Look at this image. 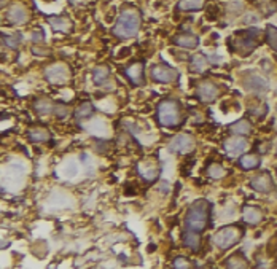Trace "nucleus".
<instances>
[{
  "label": "nucleus",
  "instance_id": "f8f14e48",
  "mask_svg": "<svg viewBox=\"0 0 277 269\" xmlns=\"http://www.w3.org/2000/svg\"><path fill=\"white\" fill-rule=\"evenodd\" d=\"M124 74L131 80L132 85L142 86L143 83H145V67H143V62H140V61L132 62L131 65H128V67L124 69Z\"/></svg>",
  "mask_w": 277,
  "mask_h": 269
},
{
  "label": "nucleus",
  "instance_id": "c9c22d12",
  "mask_svg": "<svg viewBox=\"0 0 277 269\" xmlns=\"http://www.w3.org/2000/svg\"><path fill=\"white\" fill-rule=\"evenodd\" d=\"M5 5H7V0H2V8L5 7Z\"/></svg>",
  "mask_w": 277,
  "mask_h": 269
},
{
  "label": "nucleus",
  "instance_id": "9b49d317",
  "mask_svg": "<svg viewBox=\"0 0 277 269\" xmlns=\"http://www.w3.org/2000/svg\"><path fill=\"white\" fill-rule=\"evenodd\" d=\"M250 187L254 188L258 193H271L274 190V182H273V177H271L269 172H261V174L255 175L254 178L250 180Z\"/></svg>",
  "mask_w": 277,
  "mask_h": 269
},
{
  "label": "nucleus",
  "instance_id": "6ab92c4d",
  "mask_svg": "<svg viewBox=\"0 0 277 269\" xmlns=\"http://www.w3.org/2000/svg\"><path fill=\"white\" fill-rule=\"evenodd\" d=\"M209 67V61L204 55H195L190 59V70L195 74H204Z\"/></svg>",
  "mask_w": 277,
  "mask_h": 269
},
{
  "label": "nucleus",
  "instance_id": "4468645a",
  "mask_svg": "<svg viewBox=\"0 0 277 269\" xmlns=\"http://www.w3.org/2000/svg\"><path fill=\"white\" fill-rule=\"evenodd\" d=\"M174 45H177L180 48H186V50H195V48L199 46V37H196L195 34L190 32H183V34H177L176 37L172 38Z\"/></svg>",
  "mask_w": 277,
  "mask_h": 269
},
{
  "label": "nucleus",
  "instance_id": "a878e982",
  "mask_svg": "<svg viewBox=\"0 0 277 269\" xmlns=\"http://www.w3.org/2000/svg\"><path fill=\"white\" fill-rule=\"evenodd\" d=\"M29 137H31L32 142L41 143V142L50 140L51 139V134H50V131H46L43 128H35V129L31 131V133H29Z\"/></svg>",
  "mask_w": 277,
  "mask_h": 269
},
{
  "label": "nucleus",
  "instance_id": "b1692460",
  "mask_svg": "<svg viewBox=\"0 0 277 269\" xmlns=\"http://www.w3.org/2000/svg\"><path fill=\"white\" fill-rule=\"evenodd\" d=\"M225 266L226 268H231V269H239V268H247L249 266V261L245 260V256L242 253H234L231 255L230 258L225 261Z\"/></svg>",
  "mask_w": 277,
  "mask_h": 269
},
{
  "label": "nucleus",
  "instance_id": "1a4fd4ad",
  "mask_svg": "<svg viewBox=\"0 0 277 269\" xmlns=\"http://www.w3.org/2000/svg\"><path fill=\"white\" fill-rule=\"evenodd\" d=\"M196 96L202 104H210L218 99L220 88L212 81H202L201 85L196 88Z\"/></svg>",
  "mask_w": 277,
  "mask_h": 269
},
{
  "label": "nucleus",
  "instance_id": "0eeeda50",
  "mask_svg": "<svg viewBox=\"0 0 277 269\" xmlns=\"http://www.w3.org/2000/svg\"><path fill=\"white\" fill-rule=\"evenodd\" d=\"M150 77L153 78V81L156 83H162V85H167V83H172L177 80V70L169 67V65L166 64H158L155 65V67L152 69V72H150Z\"/></svg>",
  "mask_w": 277,
  "mask_h": 269
},
{
  "label": "nucleus",
  "instance_id": "7ed1b4c3",
  "mask_svg": "<svg viewBox=\"0 0 277 269\" xmlns=\"http://www.w3.org/2000/svg\"><path fill=\"white\" fill-rule=\"evenodd\" d=\"M156 116L161 126L164 128H176L182 121V112H180V105L177 100L166 99L161 100L156 109Z\"/></svg>",
  "mask_w": 277,
  "mask_h": 269
},
{
  "label": "nucleus",
  "instance_id": "412c9836",
  "mask_svg": "<svg viewBox=\"0 0 277 269\" xmlns=\"http://www.w3.org/2000/svg\"><path fill=\"white\" fill-rule=\"evenodd\" d=\"M48 22L51 24L54 31H59V32H69L72 27V22L64 16H50L48 18Z\"/></svg>",
  "mask_w": 277,
  "mask_h": 269
},
{
  "label": "nucleus",
  "instance_id": "2f4dec72",
  "mask_svg": "<svg viewBox=\"0 0 277 269\" xmlns=\"http://www.w3.org/2000/svg\"><path fill=\"white\" fill-rule=\"evenodd\" d=\"M54 115L58 118H65L69 115V107H65L62 104H56V107H54Z\"/></svg>",
  "mask_w": 277,
  "mask_h": 269
},
{
  "label": "nucleus",
  "instance_id": "9d476101",
  "mask_svg": "<svg viewBox=\"0 0 277 269\" xmlns=\"http://www.w3.org/2000/svg\"><path fill=\"white\" fill-rule=\"evenodd\" d=\"M247 147H249V143L244 139V135H234L230 137V139H226L223 142V148L225 152L230 154V156H240L245 150Z\"/></svg>",
  "mask_w": 277,
  "mask_h": 269
},
{
  "label": "nucleus",
  "instance_id": "cd10ccee",
  "mask_svg": "<svg viewBox=\"0 0 277 269\" xmlns=\"http://www.w3.org/2000/svg\"><path fill=\"white\" fill-rule=\"evenodd\" d=\"M2 38H3V45H7L8 48H11V50H16V48L20 46V43H21L22 35H21L20 32H16V34H13V35L3 34Z\"/></svg>",
  "mask_w": 277,
  "mask_h": 269
},
{
  "label": "nucleus",
  "instance_id": "39448f33",
  "mask_svg": "<svg viewBox=\"0 0 277 269\" xmlns=\"http://www.w3.org/2000/svg\"><path fill=\"white\" fill-rule=\"evenodd\" d=\"M260 31L258 29H254V27H250V29H244V31H239L236 32V40H233L234 41V45H236V50L240 56H247V55H250L252 51L255 50V48L258 46V43H260Z\"/></svg>",
  "mask_w": 277,
  "mask_h": 269
},
{
  "label": "nucleus",
  "instance_id": "393cba45",
  "mask_svg": "<svg viewBox=\"0 0 277 269\" xmlns=\"http://www.w3.org/2000/svg\"><path fill=\"white\" fill-rule=\"evenodd\" d=\"M54 105L51 100H48V99H39V100H35V104H34V109L35 112H39L40 115H48V113H54Z\"/></svg>",
  "mask_w": 277,
  "mask_h": 269
},
{
  "label": "nucleus",
  "instance_id": "a211bd4d",
  "mask_svg": "<svg viewBox=\"0 0 277 269\" xmlns=\"http://www.w3.org/2000/svg\"><path fill=\"white\" fill-rule=\"evenodd\" d=\"M230 131L234 135H250L254 128H252V123L249 119L242 118V119H237L236 123H233L230 126Z\"/></svg>",
  "mask_w": 277,
  "mask_h": 269
},
{
  "label": "nucleus",
  "instance_id": "c85d7f7f",
  "mask_svg": "<svg viewBox=\"0 0 277 269\" xmlns=\"http://www.w3.org/2000/svg\"><path fill=\"white\" fill-rule=\"evenodd\" d=\"M207 175L212 178V180H220V178H223L226 175V171L220 164H210L207 169Z\"/></svg>",
  "mask_w": 277,
  "mask_h": 269
},
{
  "label": "nucleus",
  "instance_id": "2eb2a0df",
  "mask_svg": "<svg viewBox=\"0 0 277 269\" xmlns=\"http://www.w3.org/2000/svg\"><path fill=\"white\" fill-rule=\"evenodd\" d=\"M7 19L10 24H24V22H27L29 19V13H27V10L21 7V5H13L10 10H8V13H7Z\"/></svg>",
  "mask_w": 277,
  "mask_h": 269
},
{
  "label": "nucleus",
  "instance_id": "20e7f679",
  "mask_svg": "<svg viewBox=\"0 0 277 269\" xmlns=\"http://www.w3.org/2000/svg\"><path fill=\"white\" fill-rule=\"evenodd\" d=\"M244 228L240 225H228L218 230L214 236V244L220 250H230L242 239Z\"/></svg>",
  "mask_w": 277,
  "mask_h": 269
},
{
  "label": "nucleus",
  "instance_id": "aec40b11",
  "mask_svg": "<svg viewBox=\"0 0 277 269\" xmlns=\"http://www.w3.org/2000/svg\"><path fill=\"white\" fill-rule=\"evenodd\" d=\"M245 88L247 89H250V91H254V93H264L266 91V81H264L261 77H258V75H252L249 77V78L245 80Z\"/></svg>",
  "mask_w": 277,
  "mask_h": 269
},
{
  "label": "nucleus",
  "instance_id": "5701e85b",
  "mask_svg": "<svg viewBox=\"0 0 277 269\" xmlns=\"http://www.w3.org/2000/svg\"><path fill=\"white\" fill-rule=\"evenodd\" d=\"M206 5V0H178L177 8L182 11H199Z\"/></svg>",
  "mask_w": 277,
  "mask_h": 269
},
{
  "label": "nucleus",
  "instance_id": "473e14b6",
  "mask_svg": "<svg viewBox=\"0 0 277 269\" xmlns=\"http://www.w3.org/2000/svg\"><path fill=\"white\" fill-rule=\"evenodd\" d=\"M45 38V35H43V31H35L32 32V41L34 43H41Z\"/></svg>",
  "mask_w": 277,
  "mask_h": 269
},
{
  "label": "nucleus",
  "instance_id": "423d86ee",
  "mask_svg": "<svg viewBox=\"0 0 277 269\" xmlns=\"http://www.w3.org/2000/svg\"><path fill=\"white\" fill-rule=\"evenodd\" d=\"M195 147H196V140L190 134H178L169 143V150L178 154H188L195 150Z\"/></svg>",
  "mask_w": 277,
  "mask_h": 269
},
{
  "label": "nucleus",
  "instance_id": "72a5a7b5",
  "mask_svg": "<svg viewBox=\"0 0 277 269\" xmlns=\"http://www.w3.org/2000/svg\"><path fill=\"white\" fill-rule=\"evenodd\" d=\"M174 266H176V268H188L190 263L186 261V260H183L182 256H178V258L174 260Z\"/></svg>",
  "mask_w": 277,
  "mask_h": 269
},
{
  "label": "nucleus",
  "instance_id": "ddd939ff",
  "mask_svg": "<svg viewBox=\"0 0 277 269\" xmlns=\"http://www.w3.org/2000/svg\"><path fill=\"white\" fill-rule=\"evenodd\" d=\"M137 172L143 180L147 182H155L159 177V167L153 164L152 161H143L137 166Z\"/></svg>",
  "mask_w": 277,
  "mask_h": 269
},
{
  "label": "nucleus",
  "instance_id": "7c9ffc66",
  "mask_svg": "<svg viewBox=\"0 0 277 269\" xmlns=\"http://www.w3.org/2000/svg\"><path fill=\"white\" fill-rule=\"evenodd\" d=\"M250 113L254 116H257V118H261V116H264L268 113V105L264 102H257V104H254L250 107Z\"/></svg>",
  "mask_w": 277,
  "mask_h": 269
},
{
  "label": "nucleus",
  "instance_id": "f03ea898",
  "mask_svg": "<svg viewBox=\"0 0 277 269\" xmlns=\"http://www.w3.org/2000/svg\"><path fill=\"white\" fill-rule=\"evenodd\" d=\"M140 29V15L136 10H126L118 16L112 34L118 38H132Z\"/></svg>",
  "mask_w": 277,
  "mask_h": 269
},
{
  "label": "nucleus",
  "instance_id": "bb28decb",
  "mask_svg": "<svg viewBox=\"0 0 277 269\" xmlns=\"http://www.w3.org/2000/svg\"><path fill=\"white\" fill-rule=\"evenodd\" d=\"M93 112H94V107L91 102H83L77 107V110H75V118L77 119H86L93 115Z\"/></svg>",
  "mask_w": 277,
  "mask_h": 269
},
{
  "label": "nucleus",
  "instance_id": "dca6fc26",
  "mask_svg": "<svg viewBox=\"0 0 277 269\" xmlns=\"http://www.w3.org/2000/svg\"><path fill=\"white\" fill-rule=\"evenodd\" d=\"M242 217H244V222L245 223L258 225L263 220V212H261V209H258L255 206H247V207H244Z\"/></svg>",
  "mask_w": 277,
  "mask_h": 269
},
{
  "label": "nucleus",
  "instance_id": "f3484780",
  "mask_svg": "<svg viewBox=\"0 0 277 269\" xmlns=\"http://www.w3.org/2000/svg\"><path fill=\"white\" fill-rule=\"evenodd\" d=\"M260 163L261 159L255 153H247L239 158V166L242 167L244 171H254L257 167H260Z\"/></svg>",
  "mask_w": 277,
  "mask_h": 269
},
{
  "label": "nucleus",
  "instance_id": "6e6552de",
  "mask_svg": "<svg viewBox=\"0 0 277 269\" xmlns=\"http://www.w3.org/2000/svg\"><path fill=\"white\" fill-rule=\"evenodd\" d=\"M46 80L53 85H64L69 81V69L64 64H51L45 70Z\"/></svg>",
  "mask_w": 277,
  "mask_h": 269
},
{
  "label": "nucleus",
  "instance_id": "c756f323",
  "mask_svg": "<svg viewBox=\"0 0 277 269\" xmlns=\"http://www.w3.org/2000/svg\"><path fill=\"white\" fill-rule=\"evenodd\" d=\"M264 37H266V41L274 48V50H277V27L274 26H268L266 29V34H264Z\"/></svg>",
  "mask_w": 277,
  "mask_h": 269
},
{
  "label": "nucleus",
  "instance_id": "f257e3e1",
  "mask_svg": "<svg viewBox=\"0 0 277 269\" xmlns=\"http://www.w3.org/2000/svg\"><path fill=\"white\" fill-rule=\"evenodd\" d=\"M210 223V202L207 199H198L188 207L185 215L183 244L193 252L201 247V234Z\"/></svg>",
  "mask_w": 277,
  "mask_h": 269
},
{
  "label": "nucleus",
  "instance_id": "4be33fe9",
  "mask_svg": "<svg viewBox=\"0 0 277 269\" xmlns=\"http://www.w3.org/2000/svg\"><path fill=\"white\" fill-rule=\"evenodd\" d=\"M110 78V69L105 67V65H98L94 70H93V80L98 86L105 85Z\"/></svg>",
  "mask_w": 277,
  "mask_h": 269
},
{
  "label": "nucleus",
  "instance_id": "f704fd0d",
  "mask_svg": "<svg viewBox=\"0 0 277 269\" xmlns=\"http://www.w3.org/2000/svg\"><path fill=\"white\" fill-rule=\"evenodd\" d=\"M32 51L35 53V55H40V56H45V55L48 56V55H50V53H51L50 50H46V51H45V50H40L39 46H34V48H32Z\"/></svg>",
  "mask_w": 277,
  "mask_h": 269
}]
</instances>
